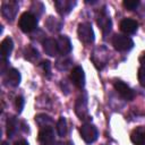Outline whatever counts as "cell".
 Segmentation results:
<instances>
[{"label":"cell","instance_id":"1","mask_svg":"<svg viewBox=\"0 0 145 145\" xmlns=\"http://www.w3.org/2000/svg\"><path fill=\"white\" fill-rule=\"evenodd\" d=\"M36 25H37V17L32 12H24L18 22V26L24 33H29L34 31Z\"/></svg>","mask_w":145,"mask_h":145},{"label":"cell","instance_id":"2","mask_svg":"<svg viewBox=\"0 0 145 145\" xmlns=\"http://www.w3.org/2000/svg\"><path fill=\"white\" fill-rule=\"evenodd\" d=\"M77 34L79 40L84 44H91L94 41V32L92 28V25L89 23H82L78 25Z\"/></svg>","mask_w":145,"mask_h":145},{"label":"cell","instance_id":"3","mask_svg":"<svg viewBox=\"0 0 145 145\" xmlns=\"http://www.w3.org/2000/svg\"><path fill=\"white\" fill-rule=\"evenodd\" d=\"M112 45L118 51H129L134 46V42L127 35L116 34L112 39Z\"/></svg>","mask_w":145,"mask_h":145},{"label":"cell","instance_id":"4","mask_svg":"<svg viewBox=\"0 0 145 145\" xmlns=\"http://www.w3.org/2000/svg\"><path fill=\"white\" fill-rule=\"evenodd\" d=\"M80 137L86 144H92L97 138V129L94 125L84 123L80 127Z\"/></svg>","mask_w":145,"mask_h":145},{"label":"cell","instance_id":"5","mask_svg":"<svg viewBox=\"0 0 145 145\" xmlns=\"http://www.w3.org/2000/svg\"><path fill=\"white\" fill-rule=\"evenodd\" d=\"M18 11V2L16 1H5L1 5V14L7 20H14Z\"/></svg>","mask_w":145,"mask_h":145},{"label":"cell","instance_id":"6","mask_svg":"<svg viewBox=\"0 0 145 145\" xmlns=\"http://www.w3.org/2000/svg\"><path fill=\"white\" fill-rule=\"evenodd\" d=\"M114 89L118 92V94H119L122 99H125V100H127V101H131V100L134 99V96H135L134 91H133L126 83H123V82H121V80H117V82L114 83Z\"/></svg>","mask_w":145,"mask_h":145},{"label":"cell","instance_id":"7","mask_svg":"<svg viewBox=\"0 0 145 145\" xmlns=\"http://www.w3.org/2000/svg\"><path fill=\"white\" fill-rule=\"evenodd\" d=\"M70 80L72 82V84L78 87V88H83L85 85V74L82 67L77 66L75 67L71 72H70Z\"/></svg>","mask_w":145,"mask_h":145},{"label":"cell","instance_id":"8","mask_svg":"<svg viewBox=\"0 0 145 145\" xmlns=\"http://www.w3.org/2000/svg\"><path fill=\"white\" fill-rule=\"evenodd\" d=\"M39 142L42 145H52L54 143V133L51 127L41 128L39 133Z\"/></svg>","mask_w":145,"mask_h":145},{"label":"cell","instance_id":"9","mask_svg":"<svg viewBox=\"0 0 145 145\" xmlns=\"http://www.w3.org/2000/svg\"><path fill=\"white\" fill-rule=\"evenodd\" d=\"M76 1H71V0H57L54 1V6L57 8V11L60 15H67L69 14L72 8L75 7Z\"/></svg>","mask_w":145,"mask_h":145},{"label":"cell","instance_id":"10","mask_svg":"<svg viewBox=\"0 0 145 145\" xmlns=\"http://www.w3.org/2000/svg\"><path fill=\"white\" fill-rule=\"evenodd\" d=\"M20 72L15 69V68H11V69H8L7 72H6V76H5V80L7 82L8 85L10 86H18L19 83H20Z\"/></svg>","mask_w":145,"mask_h":145},{"label":"cell","instance_id":"11","mask_svg":"<svg viewBox=\"0 0 145 145\" xmlns=\"http://www.w3.org/2000/svg\"><path fill=\"white\" fill-rule=\"evenodd\" d=\"M138 28V23L131 18H125L120 23V29L126 34H134Z\"/></svg>","mask_w":145,"mask_h":145},{"label":"cell","instance_id":"12","mask_svg":"<svg viewBox=\"0 0 145 145\" xmlns=\"http://www.w3.org/2000/svg\"><path fill=\"white\" fill-rule=\"evenodd\" d=\"M57 46H58L59 53H61L63 56L68 54L71 51V42L65 35H61V36L58 37V40H57Z\"/></svg>","mask_w":145,"mask_h":145},{"label":"cell","instance_id":"13","mask_svg":"<svg viewBox=\"0 0 145 145\" xmlns=\"http://www.w3.org/2000/svg\"><path fill=\"white\" fill-rule=\"evenodd\" d=\"M75 110H76V113L77 116L80 118V119H85L87 117V100H86V96H79L77 99V102H76V105H75Z\"/></svg>","mask_w":145,"mask_h":145},{"label":"cell","instance_id":"14","mask_svg":"<svg viewBox=\"0 0 145 145\" xmlns=\"http://www.w3.org/2000/svg\"><path fill=\"white\" fill-rule=\"evenodd\" d=\"M130 139L135 145H145V128L143 127L136 128L131 133Z\"/></svg>","mask_w":145,"mask_h":145},{"label":"cell","instance_id":"15","mask_svg":"<svg viewBox=\"0 0 145 145\" xmlns=\"http://www.w3.org/2000/svg\"><path fill=\"white\" fill-rule=\"evenodd\" d=\"M43 48H44V51L46 54L51 56V57H54L59 53L58 51V46H57V41L52 40V39H46L44 40L43 42Z\"/></svg>","mask_w":145,"mask_h":145},{"label":"cell","instance_id":"16","mask_svg":"<svg viewBox=\"0 0 145 145\" xmlns=\"http://www.w3.org/2000/svg\"><path fill=\"white\" fill-rule=\"evenodd\" d=\"M97 25L101 27V29L103 31V33H108L111 29V20L109 18V16L105 14V11H102L101 15L97 17Z\"/></svg>","mask_w":145,"mask_h":145},{"label":"cell","instance_id":"17","mask_svg":"<svg viewBox=\"0 0 145 145\" xmlns=\"http://www.w3.org/2000/svg\"><path fill=\"white\" fill-rule=\"evenodd\" d=\"M12 49H14L12 40H11L10 37H6V39H3L2 42H1V53H2L3 59H7V58L10 56Z\"/></svg>","mask_w":145,"mask_h":145},{"label":"cell","instance_id":"18","mask_svg":"<svg viewBox=\"0 0 145 145\" xmlns=\"http://www.w3.org/2000/svg\"><path fill=\"white\" fill-rule=\"evenodd\" d=\"M18 129V123L15 117H9L7 120V135L8 137H12Z\"/></svg>","mask_w":145,"mask_h":145},{"label":"cell","instance_id":"19","mask_svg":"<svg viewBox=\"0 0 145 145\" xmlns=\"http://www.w3.org/2000/svg\"><path fill=\"white\" fill-rule=\"evenodd\" d=\"M35 121H36V123H37V125H39L41 128H44V127H50V126H51V123L53 122V121H52V119H51L49 116L44 114V113L37 114V116L35 117Z\"/></svg>","mask_w":145,"mask_h":145},{"label":"cell","instance_id":"20","mask_svg":"<svg viewBox=\"0 0 145 145\" xmlns=\"http://www.w3.org/2000/svg\"><path fill=\"white\" fill-rule=\"evenodd\" d=\"M57 131L60 137H63L67 134V121L63 117H61L57 122Z\"/></svg>","mask_w":145,"mask_h":145},{"label":"cell","instance_id":"21","mask_svg":"<svg viewBox=\"0 0 145 145\" xmlns=\"http://www.w3.org/2000/svg\"><path fill=\"white\" fill-rule=\"evenodd\" d=\"M45 25H46V27H48L50 31H52V32L59 31V29L61 28V23L58 22V20H57L56 18H53V17H49L48 20L45 22Z\"/></svg>","mask_w":145,"mask_h":145},{"label":"cell","instance_id":"22","mask_svg":"<svg viewBox=\"0 0 145 145\" xmlns=\"http://www.w3.org/2000/svg\"><path fill=\"white\" fill-rule=\"evenodd\" d=\"M122 5H123V7H125L126 9H128V10H134V9H136V8L139 6V1H138V0H125V1L122 2Z\"/></svg>","mask_w":145,"mask_h":145},{"label":"cell","instance_id":"23","mask_svg":"<svg viewBox=\"0 0 145 145\" xmlns=\"http://www.w3.org/2000/svg\"><path fill=\"white\" fill-rule=\"evenodd\" d=\"M28 60H33V58H39V53L37 51L34 49V48H27V51H26V56H25Z\"/></svg>","mask_w":145,"mask_h":145},{"label":"cell","instance_id":"24","mask_svg":"<svg viewBox=\"0 0 145 145\" xmlns=\"http://www.w3.org/2000/svg\"><path fill=\"white\" fill-rule=\"evenodd\" d=\"M137 76H138V82H139V84L145 87V67H140V68L138 69Z\"/></svg>","mask_w":145,"mask_h":145},{"label":"cell","instance_id":"25","mask_svg":"<svg viewBox=\"0 0 145 145\" xmlns=\"http://www.w3.org/2000/svg\"><path fill=\"white\" fill-rule=\"evenodd\" d=\"M15 105H16V109L18 112H22L23 108H24V99L22 96H17L16 97V101H15Z\"/></svg>","mask_w":145,"mask_h":145},{"label":"cell","instance_id":"26","mask_svg":"<svg viewBox=\"0 0 145 145\" xmlns=\"http://www.w3.org/2000/svg\"><path fill=\"white\" fill-rule=\"evenodd\" d=\"M42 67H43V70H44V74H46L48 77H50V72H51V63L49 61H44L42 63Z\"/></svg>","mask_w":145,"mask_h":145},{"label":"cell","instance_id":"27","mask_svg":"<svg viewBox=\"0 0 145 145\" xmlns=\"http://www.w3.org/2000/svg\"><path fill=\"white\" fill-rule=\"evenodd\" d=\"M139 61H140V63H142V67H145V52H143V54L140 56Z\"/></svg>","mask_w":145,"mask_h":145},{"label":"cell","instance_id":"28","mask_svg":"<svg viewBox=\"0 0 145 145\" xmlns=\"http://www.w3.org/2000/svg\"><path fill=\"white\" fill-rule=\"evenodd\" d=\"M15 145H29V144H28L25 139H20V140H18V142H16Z\"/></svg>","mask_w":145,"mask_h":145},{"label":"cell","instance_id":"29","mask_svg":"<svg viewBox=\"0 0 145 145\" xmlns=\"http://www.w3.org/2000/svg\"><path fill=\"white\" fill-rule=\"evenodd\" d=\"M57 145H72L70 142H66V143H58Z\"/></svg>","mask_w":145,"mask_h":145},{"label":"cell","instance_id":"30","mask_svg":"<svg viewBox=\"0 0 145 145\" xmlns=\"http://www.w3.org/2000/svg\"><path fill=\"white\" fill-rule=\"evenodd\" d=\"M1 145H9V144H8L7 142H2V143H1Z\"/></svg>","mask_w":145,"mask_h":145}]
</instances>
